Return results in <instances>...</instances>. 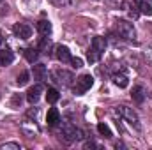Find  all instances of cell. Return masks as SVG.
Masks as SVG:
<instances>
[{"mask_svg": "<svg viewBox=\"0 0 152 150\" xmlns=\"http://www.w3.org/2000/svg\"><path fill=\"white\" fill-rule=\"evenodd\" d=\"M62 134H64L66 141H83V140H85V133H83L80 127L69 124V122L62 125Z\"/></svg>", "mask_w": 152, "mask_h": 150, "instance_id": "obj_1", "label": "cell"}, {"mask_svg": "<svg viewBox=\"0 0 152 150\" xmlns=\"http://www.w3.org/2000/svg\"><path fill=\"white\" fill-rule=\"evenodd\" d=\"M117 32H118L120 37L126 39V41H131V39L136 37V30H134L133 23L127 21V20H118L117 21Z\"/></svg>", "mask_w": 152, "mask_h": 150, "instance_id": "obj_2", "label": "cell"}, {"mask_svg": "<svg viewBox=\"0 0 152 150\" xmlns=\"http://www.w3.org/2000/svg\"><path fill=\"white\" fill-rule=\"evenodd\" d=\"M92 85H94V78L90 74H83L76 79L75 87H73V92H75L76 95H81V94H85L87 90H90Z\"/></svg>", "mask_w": 152, "mask_h": 150, "instance_id": "obj_3", "label": "cell"}, {"mask_svg": "<svg viewBox=\"0 0 152 150\" xmlns=\"http://www.w3.org/2000/svg\"><path fill=\"white\" fill-rule=\"evenodd\" d=\"M117 111H118L120 117H124L129 124H133L134 127H138V125H140L138 115H136V111H134L133 108H129V106H124V104H122V106H118V108H117Z\"/></svg>", "mask_w": 152, "mask_h": 150, "instance_id": "obj_4", "label": "cell"}, {"mask_svg": "<svg viewBox=\"0 0 152 150\" xmlns=\"http://www.w3.org/2000/svg\"><path fill=\"white\" fill-rule=\"evenodd\" d=\"M46 92V88L41 85V83H36L34 87H30L28 88V92H27V101L30 103V104H36L39 99L42 97V94Z\"/></svg>", "mask_w": 152, "mask_h": 150, "instance_id": "obj_5", "label": "cell"}, {"mask_svg": "<svg viewBox=\"0 0 152 150\" xmlns=\"http://www.w3.org/2000/svg\"><path fill=\"white\" fill-rule=\"evenodd\" d=\"M12 34L18 39H30L32 37V28H30V25H27V23H14Z\"/></svg>", "mask_w": 152, "mask_h": 150, "instance_id": "obj_6", "label": "cell"}, {"mask_svg": "<svg viewBox=\"0 0 152 150\" xmlns=\"http://www.w3.org/2000/svg\"><path fill=\"white\" fill-rule=\"evenodd\" d=\"M53 76L57 78L55 81H58V83H62V85H66V87H69L71 83H73V79H75V74L71 73V71H66V69H57Z\"/></svg>", "mask_w": 152, "mask_h": 150, "instance_id": "obj_7", "label": "cell"}, {"mask_svg": "<svg viewBox=\"0 0 152 150\" xmlns=\"http://www.w3.org/2000/svg\"><path fill=\"white\" fill-rule=\"evenodd\" d=\"M21 133L27 138H36L39 134V127L36 125V120H25L21 124Z\"/></svg>", "mask_w": 152, "mask_h": 150, "instance_id": "obj_8", "label": "cell"}, {"mask_svg": "<svg viewBox=\"0 0 152 150\" xmlns=\"http://www.w3.org/2000/svg\"><path fill=\"white\" fill-rule=\"evenodd\" d=\"M55 57L62 62V64H69L71 62V51H69V48L67 46H62V44H58V46H55Z\"/></svg>", "mask_w": 152, "mask_h": 150, "instance_id": "obj_9", "label": "cell"}, {"mask_svg": "<svg viewBox=\"0 0 152 150\" xmlns=\"http://www.w3.org/2000/svg\"><path fill=\"white\" fill-rule=\"evenodd\" d=\"M46 122L50 127H57L60 124V113L57 108H50L48 110V115H46Z\"/></svg>", "mask_w": 152, "mask_h": 150, "instance_id": "obj_10", "label": "cell"}, {"mask_svg": "<svg viewBox=\"0 0 152 150\" xmlns=\"http://www.w3.org/2000/svg\"><path fill=\"white\" fill-rule=\"evenodd\" d=\"M14 60V53L11 50H0V67H5V66H11Z\"/></svg>", "mask_w": 152, "mask_h": 150, "instance_id": "obj_11", "label": "cell"}, {"mask_svg": "<svg viewBox=\"0 0 152 150\" xmlns=\"http://www.w3.org/2000/svg\"><path fill=\"white\" fill-rule=\"evenodd\" d=\"M32 74H34V79L42 81V79L46 78V74H48L46 66H44V64H34V66H32Z\"/></svg>", "mask_w": 152, "mask_h": 150, "instance_id": "obj_12", "label": "cell"}, {"mask_svg": "<svg viewBox=\"0 0 152 150\" xmlns=\"http://www.w3.org/2000/svg\"><path fill=\"white\" fill-rule=\"evenodd\" d=\"M131 97H133V101L134 103H143V99H145V88L142 87V85H136V87H133V92H131Z\"/></svg>", "mask_w": 152, "mask_h": 150, "instance_id": "obj_13", "label": "cell"}, {"mask_svg": "<svg viewBox=\"0 0 152 150\" xmlns=\"http://www.w3.org/2000/svg\"><path fill=\"white\" fill-rule=\"evenodd\" d=\"M90 48H92V50H96L97 53H101V55H103V51L106 50V41H104L103 37H99V36H96V37L92 39Z\"/></svg>", "mask_w": 152, "mask_h": 150, "instance_id": "obj_14", "label": "cell"}, {"mask_svg": "<svg viewBox=\"0 0 152 150\" xmlns=\"http://www.w3.org/2000/svg\"><path fill=\"white\" fill-rule=\"evenodd\" d=\"M37 30L42 36H50L51 34V23L48 20H41V21H37Z\"/></svg>", "mask_w": 152, "mask_h": 150, "instance_id": "obj_15", "label": "cell"}, {"mask_svg": "<svg viewBox=\"0 0 152 150\" xmlns=\"http://www.w3.org/2000/svg\"><path fill=\"white\" fill-rule=\"evenodd\" d=\"M113 83L118 87V88H126V87L129 85V79H127V76L126 74L117 73V74H113Z\"/></svg>", "mask_w": 152, "mask_h": 150, "instance_id": "obj_16", "label": "cell"}, {"mask_svg": "<svg viewBox=\"0 0 152 150\" xmlns=\"http://www.w3.org/2000/svg\"><path fill=\"white\" fill-rule=\"evenodd\" d=\"M44 94H46V101H48V103H51V104H53V103H57V101L60 99L58 90H57V88H53V87H50Z\"/></svg>", "mask_w": 152, "mask_h": 150, "instance_id": "obj_17", "label": "cell"}, {"mask_svg": "<svg viewBox=\"0 0 152 150\" xmlns=\"http://www.w3.org/2000/svg\"><path fill=\"white\" fill-rule=\"evenodd\" d=\"M37 57H39L37 48H28V50H25V58H27L30 64H36V62H37Z\"/></svg>", "mask_w": 152, "mask_h": 150, "instance_id": "obj_18", "label": "cell"}, {"mask_svg": "<svg viewBox=\"0 0 152 150\" xmlns=\"http://www.w3.org/2000/svg\"><path fill=\"white\" fill-rule=\"evenodd\" d=\"M138 7H140V12L142 14H147V16H152V5L147 2V0H136Z\"/></svg>", "mask_w": 152, "mask_h": 150, "instance_id": "obj_19", "label": "cell"}, {"mask_svg": "<svg viewBox=\"0 0 152 150\" xmlns=\"http://www.w3.org/2000/svg\"><path fill=\"white\" fill-rule=\"evenodd\" d=\"M50 48H51V41H50V37H44L41 39V42H39V51H42V53H50Z\"/></svg>", "mask_w": 152, "mask_h": 150, "instance_id": "obj_20", "label": "cell"}, {"mask_svg": "<svg viewBox=\"0 0 152 150\" xmlns=\"http://www.w3.org/2000/svg\"><path fill=\"white\" fill-rule=\"evenodd\" d=\"M97 131H99V134H101V136H104V138H108V140L113 136V134H112V129H110L106 124H103V122H101V124H97Z\"/></svg>", "mask_w": 152, "mask_h": 150, "instance_id": "obj_21", "label": "cell"}, {"mask_svg": "<svg viewBox=\"0 0 152 150\" xmlns=\"http://www.w3.org/2000/svg\"><path fill=\"white\" fill-rule=\"evenodd\" d=\"M87 58H88V62L90 64H96V62H99V58H101V53H97L96 50H88V55H87Z\"/></svg>", "mask_w": 152, "mask_h": 150, "instance_id": "obj_22", "label": "cell"}, {"mask_svg": "<svg viewBox=\"0 0 152 150\" xmlns=\"http://www.w3.org/2000/svg\"><path fill=\"white\" fill-rule=\"evenodd\" d=\"M20 143L14 141H7V143H0V150H20Z\"/></svg>", "mask_w": 152, "mask_h": 150, "instance_id": "obj_23", "label": "cell"}, {"mask_svg": "<svg viewBox=\"0 0 152 150\" xmlns=\"http://www.w3.org/2000/svg\"><path fill=\"white\" fill-rule=\"evenodd\" d=\"M28 78H30V74H28L27 71H23L21 74H18V78H16V83H18L20 87H23V85H27V83H28Z\"/></svg>", "mask_w": 152, "mask_h": 150, "instance_id": "obj_24", "label": "cell"}, {"mask_svg": "<svg viewBox=\"0 0 152 150\" xmlns=\"http://www.w3.org/2000/svg\"><path fill=\"white\" fill-rule=\"evenodd\" d=\"M50 4H53L55 7H66L71 4V0H50Z\"/></svg>", "mask_w": 152, "mask_h": 150, "instance_id": "obj_25", "label": "cell"}, {"mask_svg": "<svg viewBox=\"0 0 152 150\" xmlns=\"http://www.w3.org/2000/svg\"><path fill=\"white\" fill-rule=\"evenodd\" d=\"M21 103H23V97H21L20 94H14V95H12V106L18 108V106H21Z\"/></svg>", "mask_w": 152, "mask_h": 150, "instance_id": "obj_26", "label": "cell"}, {"mask_svg": "<svg viewBox=\"0 0 152 150\" xmlns=\"http://www.w3.org/2000/svg\"><path fill=\"white\" fill-rule=\"evenodd\" d=\"M69 64H73V67H75V69H80V67L83 66V60H81V58H71V62H69Z\"/></svg>", "mask_w": 152, "mask_h": 150, "instance_id": "obj_27", "label": "cell"}, {"mask_svg": "<svg viewBox=\"0 0 152 150\" xmlns=\"http://www.w3.org/2000/svg\"><path fill=\"white\" fill-rule=\"evenodd\" d=\"M7 9H9V5H7V2H0V16H4V14H7Z\"/></svg>", "mask_w": 152, "mask_h": 150, "instance_id": "obj_28", "label": "cell"}, {"mask_svg": "<svg viewBox=\"0 0 152 150\" xmlns=\"http://www.w3.org/2000/svg\"><path fill=\"white\" fill-rule=\"evenodd\" d=\"M37 115H39V110H37V108H34V110H28V111H27V117H34V120L37 118Z\"/></svg>", "mask_w": 152, "mask_h": 150, "instance_id": "obj_29", "label": "cell"}, {"mask_svg": "<svg viewBox=\"0 0 152 150\" xmlns=\"http://www.w3.org/2000/svg\"><path fill=\"white\" fill-rule=\"evenodd\" d=\"M85 149H99V145H96L94 141H85Z\"/></svg>", "mask_w": 152, "mask_h": 150, "instance_id": "obj_30", "label": "cell"}, {"mask_svg": "<svg viewBox=\"0 0 152 150\" xmlns=\"http://www.w3.org/2000/svg\"><path fill=\"white\" fill-rule=\"evenodd\" d=\"M115 149H126V147H124V143H117V145H115Z\"/></svg>", "mask_w": 152, "mask_h": 150, "instance_id": "obj_31", "label": "cell"}, {"mask_svg": "<svg viewBox=\"0 0 152 150\" xmlns=\"http://www.w3.org/2000/svg\"><path fill=\"white\" fill-rule=\"evenodd\" d=\"M2 42H4V34H2V30H0V46H2Z\"/></svg>", "mask_w": 152, "mask_h": 150, "instance_id": "obj_32", "label": "cell"}, {"mask_svg": "<svg viewBox=\"0 0 152 150\" xmlns=\"http://www.w3.org/2000/svg\"><path fill=\"white\" fill-rule=\"evenodd\" d=\"M151 97H152V92H151Z\"/></svg>", "mask_w": 152, "mask_h": 150, "instance_id": "obj_33", "label": "cell"}]
</instances>
